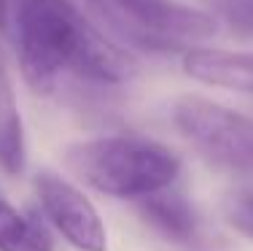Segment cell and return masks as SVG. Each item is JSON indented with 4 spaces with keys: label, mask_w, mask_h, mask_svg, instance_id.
Masks as SVG:
<instances>
[{
    "label": "cell",
    "mask_w": 253,
    "mask_h": 251,
    "mask_svg": "<svg viewBox=\"0 0 253 251\" xmlns=\"http://www.w3.org/2000/svg\"><path fill=\"white\" fill-rule=\"evenodd\" d=\"M16 54L25 81L49 95L62 70L84 76L100 57L105 33L68 0H16Z\"/></svg>",
    "instance_id": "cell-1"
},
{
    "label": "cell",
    "mask_w": 253,
    "mask_h": 251,
    "mask_svg": "<svg viewBox=\"0 0 253 251\" xmlns=\"http://www.w3.org/2000/svg\"><path fill=\"white\" fill-rule=\"evenodd\" d=\"M62 159L86 187L119 200H140L172 187L180 173V159L172 149L137 135H102L70 143Z\"/></svg>",
    "instance_id": "cell-2"
},
{
    "label": "cell",
    "mask_w": 253,
    "mask_h": 251,
    "mask_svg": "<svg viewBox=\"0 0 253 251\" xmlns=\"http://www.w3.org/2000/svg\"><path fill=\"white\" fill-rule=\"evenodd\" d=\"M108 33L143 51H186L191 41L215 35L213 14L178 0H86Z\"/></svg>",
    "instance_id": "cell-3"
},
{
    "label": "cell",
    "mask_w": 253,
    "mask_h": 251,
    "mask_svg": "<svg viewBox=\"0 0 253 251\" xmlns=\"http://www.w3.org/2000/svg\"><path fill=\"white\" fill-rule=\"evenodd\" d=\"M172 124L202 157L229 170H253V119L200 95L172 103Z\"/></svg>",
    "instance_id": "cell-4"
},
{
    "label": "cell",
    "mask_w": 253,
    "mask_h": 251,
    "mask_svg": "<svg viewBox=\"0 0 253 251\" xmlns=\"http://www.w3.org/2000/svg\"><path fill=\"white\" fill-rule=\"evenodd\" d=\"M35 195L41 211L65 241L78 251H108V230L100 211L73 181L54 170L35 176Z\"/></svg>",
    "instance_id": "cell-5"
},
{
    "label": "cell",
    "mask_w": 253,
    "mask_h": 251,
    "mask_svg": "<svg viewBox=\"0 0 253 251\" xmlns=\"http://www.w3.org/2000/svg\"><path fill=\"white\" fill-rule=\"evenodd\" d=\"M183 73L189 79L229 92L253 95V51H226L194 46L183 51Z\"/></svg>",
    "instance_id": "cell-6"
},
{
    "label": "cell",
    "mask_w": 253,
    "mask_h": 251,
    "mask_svg": "<svg viewBox=\"0 0 253 251\" xmlns=\"http://www.w3.org/2000/svg\"><path fill=\"white\" fill-rule=\"evenodd\" d=\"M137 211L162 238L172 243H189L197 235V213L191 202L172 187L151 192L137 200Z\"/></svg>",
    "instance_id": "cell-7"
},
{
    "label": "cell",
    "mask_w": 253,
    "mask_h": 251,
    "mask_svg": "<svg viewBox=\"0 0 253 251\" xmlns=\"http://www.w3.org/2000/svg\"><path fill=\"white\" fill-rule=\"evenodd\" d=\"M0 170L8 176H19L25 170V124L3 59H0Z\"/></svg>",
    "instance_id": "cell-8"
},
{
    "label": "cell",
    "mask_w": 253,
    "mask_h": 251,
    "mask_svg": "<svg viewBox=\"0 0 253 251\" xmlns=\"http://www.w3.org/2000/svg\"><path fill=\"white\" fill-rule=\"evenodd\" d=\"M0 251H54L51 235L35 216H27L0 195Z\"/></svg>",
    "instance_id": "cell-9"
},
{
    "label": "cell",
    "mask_w": 253,
    "mask_h": 251,
    "mask_svg": "<svg viewBox=\"0 0 253 251\" xmlns=\"http://www.w3.org/2000/svg\"><path fill=\"white\" fill-rule=\"evenodd\" d=\"M221 19L237 35H253V0H218Z\"/></svg>",
    "instance_id": "cell-10"
},
{
    "label": "cell",
    "mask_w": 253,
    "mask_h": 251,
    "mask_svg": "<svg viewBox=\"0 0 253 251\" xmlns=\"http://www.w3.org/2000/svg\"><path fill=\"white\" fill-rule=\"evenodd\" d=\"M8 14H11V0H0V30L8 27Z\"/></svg>",
    "instance_id": "cell-11"
},
{
    "label": "cell",
    "mask_w": 253,
    "mask_h": 251,
    "mask_svg": "<svg viewBox=\"0 0 253 251\" xmlns=\"http://www.w3.org/2000/svg\"><path fill=\"white\" fill-rule=\"evenodd\" d=\"M245 208H248V211L253 213V197H248V202H245Z\"/></svg>",
    "instance_id": "cell-12"
}]
</instances>
